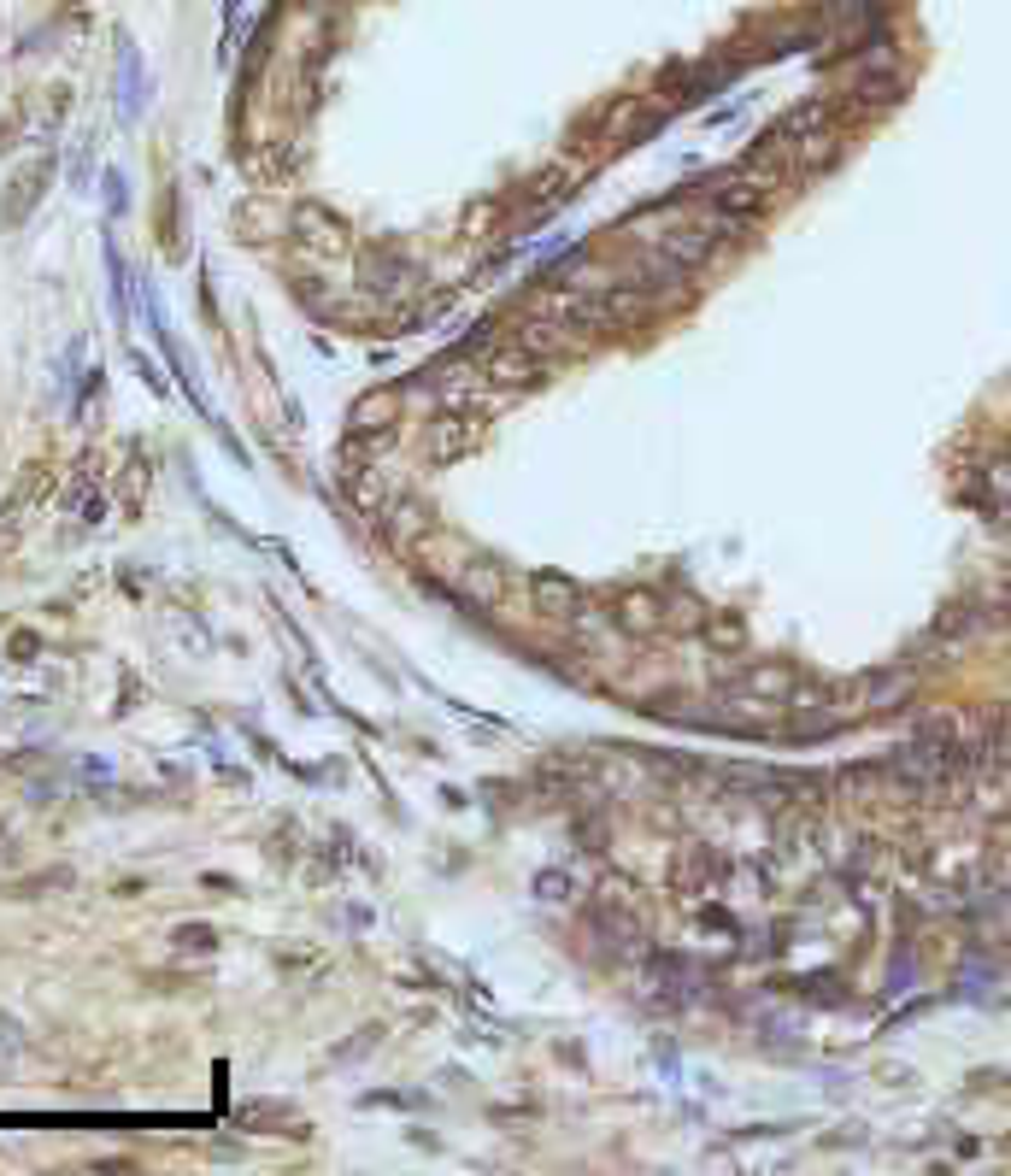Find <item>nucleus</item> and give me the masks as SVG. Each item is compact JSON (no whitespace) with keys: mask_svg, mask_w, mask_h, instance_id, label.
I'll list each match as a JSON object with an SVG mask.
<instances>
[{"mask_svg":"<svg viewBox=\"0 0 1011 1176\" xmlns=\"http://www.w3.org/2000/svg\"><path fill=\"white\" fill-rule=\"evenodd\" d=\"M118 83H124V95H118V113L136 118V113H141V65H136V48L118 53Z\"/></svg>","mask_w":1011,"mask_h":1176,"instance_id":"f257e3e1","label":"nucleus"},{"mask_svg":"<svg viewBox=\"0 0 1011 1176\" xmlns=\"http://www.w3.org/2000/svg\"><path fill=\"white\" fill-rule=\"evenodd\" d=\"M48 177H53V159H41L36 171L18 183V201H6V224H18V218L30 212V201H41V183H48Z\"/></svg>","mask_w":1011,"mask_h":1176,"instance_id":"f03ea898","label":"nucleus"},{"mask_svg":"<svg viewBox=\"0 0 1011 1176\" xmlns=\"http://www.w3.org/2000/svg\"><path fill=\"white\" fill-rule=\"evenodd\" d=\"M177 953H212V930H206V923H183V930H177Z\"/></svg>","mask_w":1011,"mask_h":1176,"instance_id":"7ed1b4c3","label":"nucleus"},{"mask_svg":"<svg viewBox=\"0 0 1011 1176\" xmlns=\"http://www.w3.org/2000/svg\"><path fill=\"white\" fill-rule=\"evenodd\" d=\"M106 189H113V194H106V206H113V212H124V177H118V171H106Z\"/></svg>","mask_w":1011,"mask_h":1176,"instance_id":"20e7f679","label":"nucleus"}]
</instances>
